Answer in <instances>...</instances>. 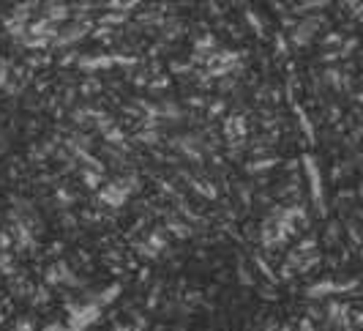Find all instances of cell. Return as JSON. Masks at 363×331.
I'll return each instance as SVG.
<instances>
[{"instance_id": "1", "label": "cell", "mask_w": 363, "mask_h": 331, "mask_svg": "<svg viewBox=\"0 0 363 331\" xmlns=\"http://www.w3.org/2000/svg\"><path fill=\"white\" fill-rule=\"evenodd\" d=\"M306 170H309V181H311V192H314V200L323 205V181H320V175H317V167L311 159H306Z\"/></svg>"}]
</instances>
